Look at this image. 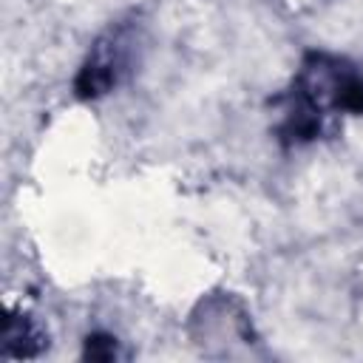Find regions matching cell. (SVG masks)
<instances>
[{
  "mask_svg": "<svg viewBox=\"0 0 363 363\" xmlns=\"http://www.w3.org/2000/svg\"><path fill=\"white\" fill-rule=\"evenodd\" d=\"M122 65H125V51L119 45V37H113L108 43H96L94 54L88 57V62L77 74V82H74L77 96L94 99V96L108 94L116 85Z\"/></svg>",
  "mask_w": 363,
  "mask_h": 363,
  "instance_id": "obj_1",
  "label": "cell"
},
{
  "mask_svg": "<svg viewBox=\"0 0 363 363\" xmlns=\"http://www.w3.org/2000/svg\"><path fill=\"white\" fill-rule=\"evenodd\" d=\"M31 340H40V332L26 320V318H9L6 329H3V352L14 354V357H26L34 354L37 346H31Z\"/></svg>",
  "mask_w": 363,
  "mask_h": 363,
  "instance_id": "obj_2",
  "label": "cell"
},
{
  "mask_svg": "<svg viewBox=\"0 0 363 363\" xmlns=\"http://www.w3.org/2000/svg\"><path fill=\"white\" fill-rule=\"evenodd\" d=\"M113 340L108 337L105 340V335H94V337H88V343H85V357H91V360H108V357H113Z\"/></svg>",
  "mask_w": 363,
  "mask_h": 363,
  "instance_id": "obj_3",
  "label": "cell"
}]
</instances>
